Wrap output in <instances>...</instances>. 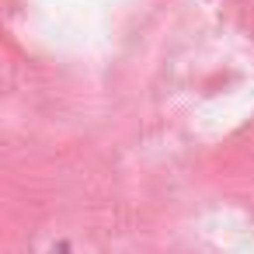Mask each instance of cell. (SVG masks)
I'll list each match as a JSON object with an SVG mask.
<instances>
[{
    "instance_id": "obj_1",
    "label": "cell",
    "mask_w": 254,
    "mask_h": 254,
    "mask_svg": "<svg viewBox=\"0 0 254 254\" xmlns=\"http://www.w3.org/2000/svg\"><path fill=\"white\" fill-rule=\"evenodd\" d=\"M49 254H70V247H66V244H56V247H53Z\"/></svg>"
}]
</instances>
